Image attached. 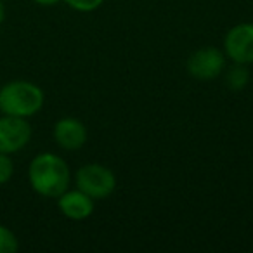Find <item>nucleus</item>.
Instances as JSON below:
<instances>
[{
	"instance_id": "nucleus-1",
	"label": "nucleus",
	"mask_w": 253,
	"mask_h": 253,
	"mask_svg": "<svg viewBox=\"0 0 253 253\" xmlns=\"http://www.w3.org/2000/svg\"><path fill=\"white\" fill-rule=\"evenodd\" d=\"M28 182L39 196L56 200L71 184L70 165L56 153H39L28 165Z\"/></svg>"
},
{
	"instance_id": "nucleus-2",
	"label": "nucleus",
	"mask_w": 253,
	"mask_h": 253,
	"mask_svg": "<svg viewBox=\"0 0 253 253\" xmlns=\"http://www.w3.org/2000/svg\"><path fill=\"white\" fill-rule=\"evenodd\" d=\"M45 94L30 80H11L0 87V113L19 118H33L42 111Z\"/></svg>"
},
{
	"instance_id": "nucleus-3",
	"label": "nucleus",
	"mask_w": 253,
	"mask_h": 253,
	"mask_svg": "<svg viewBox=\"0 0 253 253\" xmlns=\"http://www.w3.org/2000/svg\"><path fill=\"white\" fill-rule=\"evenodd\" d=\"M75 184L80 191L92 198L94 201H101L109 198L116 189V175L113 170L101 163H87L82 165L75 173Z\"/></svg>"
},
{
	"instance_id": "nucleus-4",
	"label": "nucleus",
	"mask_w": 253,
	"mask_h": 253,
	"mask_svg": "<svg viewBox=\"0 0 253 253\" xmlns=\"http://www.w3.org/2000/svg\"><path fill=\"white\" fill-rule=\"evenodd\" d=\"M227 56L217 47H201L187 57L186 70L193 78L208 82L218 78L225 70Z\"/></svg>"
},
{
	"instance_id": "nucleus-5",
	"label": "nucleus",
	"mask_w": 253,
	"mask_h": 253,
	"mask_svg": "<svg viewBox=\"0 0 253 253\" xmlns=\"http://www.w3.org/2000/svg\"><path fill=\"white\" fill-rule=\"evenodd\" d=\"M33 128L30 120L0 113V153L16 155L30 144Z\"/></svg>"
},
{
	"instance_id": "nucleus-6",
	"label": "nucleus",
	"mask_w": 253,
	"mask_h": 253,
	"mask_svg": "<svg viewBox=\"0 0 253 253\" xmlns=\"http://www.w3.org/2000/svg\"><path fill=\"white\" fill-rule=\"evenodd\" d=\"M227 59L238 64H253V23H239L224 37Z\"/></svg>"
},
{
	"instance_id": "nucleus-7",
	"label": "nucleus",
	"mask_w": 253,
	"mask_h": 253,
	"mask_svg": "<svg viewBox=\"0 0 253 253\" xmlns=\"http://www.w3.org/2000/svg\"><path fill=\"white\" fill-rule=\"evenodd\" d=\"M52 137L57 148L64 151H78L88 141V130L84 122L75 116H63L52 126Z\"/></svg>"
},
{
	"instance_id": "nucleus-8",
	"label": "nucleus",
	"mask_w": 253,
	"mask_h": 253,
	"mask_svg": "<svg viewBox=\"0 0 253 253\" xmlns=\"http://www.w3.org/2000/svg\"><path fill=\"white\" fill-rule=\"evenodd\" d=\"M56 200L61 215L70 218V220H85V218H88L94 213L95 201L88 194H85L84 191L78 189V187H75V189L68 187Z\"/></svg>"
},
{
	"instance_id": "nucleus-9",
	"label": "nucleus",
	"mask_w": 253,
	"mask_h": 253,
	"mask_svg": "<svg viewBox=\"0 0 253 253\" xmlns=\"http://www.w3.org/2000/svg\"><path fill=\"white\" fill-rule=\"evenodd\" d=\"M250 82V71L246 64H238L234 63V66H231L227 70V75H225V84L231 90L239 92L243 88H246Z\"/></svg>"
},
{
	"instance_id": "nucleus-10",
	"label": "nucleus",
	"mask_w": 253,
	"mask_h": 253,
	"mask_svg": "<svg viewBox=\"0 0 253 253\" xmlns=\"http://www.w3.org/2000/svg\"><path fill=\"white\" fill-rule=\"evenodd\" d=\"M19 248L18 236L7 225L0 224V253H16Z\"/></svg>"
},
{
	"instance_id": "nucleus-11",
	"label": "nucleus",
	"mask_w": 253,
	"mask_h": 253,
	"mask_svg": "<svg viewBox=\"0 0 253 253\" xmlns=\"http://www.w3.org/2000/svg\"><path fill=\"white\" fill-rule=\"evenodd\" d=\"M14 160L12 155H5V153H0V186H5V184L11 182V179L14 177Z\"/></svg>"
},
{
	"instance_id": "nucleus-12",
	"label": "nucleus",
	"mask_w": 253,
	"mask_h": 253,
	"mask_svg": "<svg viewBox=\"0 0 253 253\" xmlns=\"http://www.w3.org/2000/svg\"><path fill=\"white\" fill-rule=\"evenodd\" d=\"M63 2L77 12H94L104 4V0H63Z\"/></svg>"
},
{
	"instance_id": "nucleus-13",
	"label": "nucleus",
	"mask_w": 253,
	"mask_h": 253,
	"mask_svg": "<svg viewBox=\"0 0 253 253\" xmlns=\"http://www.w3.org/2000/svg\"><path fill=\"white\" fill-rule=\"evenodd\" d=\"M37 5H40V7H54V5L61 4L63 0H33Z\"/></svg>"
},
{
	"instance_id": "nucleus-14",
	"label": "nucleus",
	"mask_w": 253,
	"mask_h": 253,
	"mask_svg": "<svg viewBox=\"0 0 253 253\" xmlns=\"http://www.w3.org/2000/svg\"><path fill=\"white\" fill-rule=\"evenodd\" d=\"M5 18H7V9H5L4 0H0V26L4 25Z\"/></svg>"
},
{
	"instance_id": "nucleus-15",
	"label": "nucleus",
	"mask_w": 253,
	"mask_h": 253,
	"mask_svg": "<svg viewBox=\"0 0 253 253\" xmlns=\"http://www.w3.org/2000/svg\"><path fill=\"white\" fill-rule=\"evenodd\" d=\"M4 2H5V0H4Z\"/></svg>"
}]
</instances>
